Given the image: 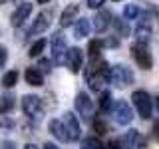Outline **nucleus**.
I'll use <instances>...</instances> for the list:
<instances>
[{
    "label": "nucleus",
    "mask_w": 159,
    "mask_h": 149,
    "mask_svg": "<svg viewBox=\"0 0 159 149\" xmlns=\"http://www.w3.org/2000/svg\"><path fill=\"white\" fill-rule=\"evenodd\" d=\"M44 149H60V147L54 145V143H46V145H44Z\"/></svg>",
    "instance_id": "36"
},
{
    "label": "nucleus",
    "mask_w": 159,
    "mask_h": 149,
    "mask_svg": "<svg viewBox=\"0 0 159 149\" xmlns=\"http://www.w3.org/2000/svg\"><path fill=\"white\" fill-rule=\"evenodd\" d=\"M109 84H113L116 88L123 89L129 84H133V72L131 68H127L125 64H116L109 72Z\"/></svg>",
    "instance_id": "2"
},
{
    "label": "nucleus",
    "mask_w": 159,
    "mask_h": 149,
    "mask_svg": "<svg viewBox=\"0 0 159 149\" xmlns=\"http://www.w3.org/2000/svg\"><path fill=\"white\" fill-rule=\"evenodd\" d=\"M133 36H135V42L149 44V40H151V36H153V26H151L149 14H139L137 26H135V30H133Z\"/></svg>",
    "instance_id": "6"
},
{
    "label": "nucleus",
    "mask_w": 159,
    "mask_h": 149,
    "mask_svg": "<svg viewBox=\"0 0 159 149\" xmlns=\"http://www.w3.org/2000/svg\"><path fill=\"white\" fill-rule=\"evenodd\" d=\"M78 14H80V6H78V4H68V6L64 8L62 16H60V26L66 28V26H70V24H74L78 20Z\"/></svg>",
    "instance_id": "17"
},
{
    "label": "nucleus",
    "mask_w": 159,
    "mask_h": 149,
    "mask_svg": "<svg viewBox=\"0 0 159 149\" xmlns=\"http://www.w3.org/2000/svg\"><path fill=\"white\" fill-rule=\"evenodd\" d=\"M93 129H96L99 135H103V133H107V131H109L107 125H106V121H103L102 117H96V119H93Z\"/></svg>",
    "instance_id": "28"
},
{
    "label": "nucleus",
    "mask_w": 159,
    "mask_h": 149,
    "mask_svg": "<svg viewBox=\"0 0 159 149\" xmlns=\"http://www.w3.org/2000/svg\"><path fill=\"white\" fill-rule=\"evenodd\" d=\"M66 38H64L62 32H56L52 34V38H50V54H52V62L54 64H64V60H66Z\"/></svg>",
    "instance_id": "5"
},
{
    "label": "nucleus",
    "mask_w": 159,
    "mask_h": 149,
    "mask_svg": "<svg viewBox=\"0 0 159 149\" xmlns=\"http://www.w3.org/2000/svg\"><path fill=\"white\" fill-rule=\"evenodd\" d=\"M131 56L135 60V64L141 70H151L153 66V58H151V52H149L147 44H141V42H135L131 46Z\"/></svg>",
    "instance_id": "8"
},
{
    "label": "nucleus",
    "mask_w": 159,
    "mask_h": 149,
    "mask_svg": "<svg viewBox=\"0 0 159 149\" xmlns=\"http://www.w3.org/2000/svg\"><path fill=\"white\" fill-rule=\"evenodd\" d=\"M2 149H14V143H12V141H6V143L2 145Z\"/></svg>",
    "instance_id": "35"
},
{
    "label": "nucleus",
    "mask_w": 159,
    "mask_h": 149,
    "mask_svg": "<svg viewBox=\"0 0 159 149\" xmlns=\"http://www.w3.org/2000/svg\"><path fill=\"white\" fill-rule=\"evenodd\" d=\"M24 79H26L28 86L40 88V86H44V72L40 68H28L24 72Z\"/></svg>",
    "instance_id": "18"
},
{
    "label": "nucleus",
    "mask_w": 159,
    "mask_h": 149,
    "mask_svg": "<svg viewBox=\"0 0 159 149\" xmlns=\"http://www.w3.org/2000/svg\"><path fill=\"white\" fill-rule=\"evenodd\" d=\"M113 26H116V30H117V34H119V36H127V34H129V28H127V24L125 22H123V20L121 18H113Z\"/></svg>",
    "instance_id": "27"
},
{
    "label": "nucleus",
    "mask_w": 159,
    "mask_h": 149,
    "mask_svg": "<svg viewBox=\"0 0 159 149\" xmlns=\"http://www.w3.org/2000/svg\"><path fill=\"white\" fill-rule=\"evenodd\" d=\"M30 14H32V4H30V2H22V4H20V6L12 12V16H10V24H12L14 28L22 26Z\"/></svg>",
    "instance_id": "14"
},
{
    "label": "nucleus",
    "mask_w": 159,
    "mask_h": 149,
    "mask_svg": "<svg viewBox=\"0 0 159 149\" xmlns=\"http://www.w3.org/2000/svg\"><path fill=\"white\" fill-rule=\"evenodd\" d=\"M102 46H103V42H99V40H92V42H89V46H88V58H89V62H93V60H99Z\"/></svg>",
    "instance_id": "22"
},
{
    "label": "nucleus",
    "mask_w": 159,
    "mask_h": 149,
    "mask_svg": "<svg viewBox=\"0 0 159 149\" xmlns=\"http://www.w3.org/2000/svg\"><path fill=\"white\" fill-rule=\"evenodd\" d=\"M50 22H52V12H48V10H44V12H40L36 20H34V24L30 26L28 30V38H34V36H40L42 32H46L50 28Z\"/></svg>",
    "instance_id": "11"
},
{
    "label": "nucleus",
    "mask_w": 159,
    "mask_h": 149,
    "mask_svg": "<svg viewBox=\"0 0 159 149\" xmlns=\"http://www.w3.org/2000/svg\"><path fill=\"white\" fill-rule=\"evenodd\" d=\"M123 149H145L147 147V141L137 129H129V131L123 133V137H119Z\"/></svg>",
    "instance_id": "9"
},
{
    "label": "nucleus",
    "mask_w": 159,
    "mask_h": 149,
    "mask_svg": "<svg viewBox=\"0 0 159 149\" xmlns=\"http://www.w3.org/2000/svg\"><path fill=\"white\" fill-rule=\"evenodd\" d=\"M107 149H123V145H121V141H119V139H111V141H109V145H107Z\"/></svg>",
    "instance_id": "31"
},
{
    "label": "nucleus",
    "mask_w": 159,
    "mask_h": 149,
    "mask_svg": "<svg viewBox=\"0 0 159 149\" xmlns=\"http://www.w3.org/2000/svg\"><path fill=\"white\" fill-rule=\"evenodd\" d=\"M113 2H119V0H113Z\"/></svg>",
    "instance_id": "41"
},
{
    "label": "nucleus",
    "mask_w": 159,
    "mask_h": 149,
    "mask_svg": "<svg viewBox=\"0 0 159 149\" xmlns=\"http://www.w3.org/2000/svg\"><path fill=\"white\" fill-rule=\"evenodd\" d=\"M111 22H113V18H111V12H109V10H99L96 16H93V28H96L98 34H103L111 26Z\"/></svg>",
    "instance_id": "15"
},
{
    "label": "nucleus",
    "mask_w": 159,
    "mask_h": 149,
    "mask_svg": "<svg viewBox=\"0 0 159 149\" xmlns=\"http://www.w3.org/2000/svg\"><path fill=\"white\" fill-rule=\"evenodd\" d=\"M12 125H14V123L10 121V119H6V115H2V119H0V129H4V127H6V129H10Z\"/></svg>",
    "instance_id": "30"
},
{
    "label": "nucleus",
    "mask_w": 159,
    "mask_h": 149,
    "mask_svg": "<svg viewBox=\"0 0 159 149\" xmlns=\"http://www.w3.org/2000/svg\"><path fill=\"white\" fill-rule=\"evenodd\" d=\"M82 149H106V147L102 145V141L98 137H86L82 143Z\"/></svg>",
    "instance_id": "26"
},
{
    "label": "nucleus",
    "mask_w": 159,
    "mask_h": 149,
    "mask_svg": "<svg viewBox=\"0 0 159 149\" xmlns=\"http://www.w3.org/2000/svg\"><path fill=\"white\" fill-rule=\"evenodd\" d=\"M98 106H99V111H102V113L111 111V107H113L111 93H109V92H102V93H99V102H98Z\"/></svg>",
    "instance_id": "20"
},
{
    "label": "nucleus",
    "mask_w": 159,
    "mask_h": 149,
    "mask_svg": "<svg viewBox=\"0 0 159 149\" xmlns=\"http://www.w3.org/2000/svg\"><path fill=\"white\" fill-rule=\"evenodd\" d=\"M16 82H18V72L16 70H10V72L4 74V78H2V86L4 88H14Z\"/></svg>",
    "instance_id": "25"
},
{
    "label": "nucleus",
    "mask_w": 159,
    "mask_h": 149,
    "mask_svg": "<svg viewBox=\"0 0 159 149\" xmlns=\"http://www.w3.org/2000/svg\"><path fill=\"white\" fill-rule=\"evenodd\" d=\"M40 68L42 72H50V60H40Z\"/></svg>",
    "instance_id": "33"
},
{
    "label": "nucleus",
    "mask_w": 159,
    "mask_h": 149,
    "mask_svg": "<svg viewBox=\"0 0 159 149\" xmlns=\"http://www.w3.org/2000/svg\"><path fill=\"white\" fill-rule=\"evenodd\" d=\"M111 115H113V119H116V123H119V125H129V123L133 121L131 106H129L125 99H117V102H113Z\"/></svg>",
    "instance_id": "7"
},
{
    "label": "nucleus",
    "mask_w": 159,
    "mask_h": 149,
    "mask_svg": "<svg viewBox=\"0 0 159 149\" xmlns=\"http://www.w3.org/2000/svg\"><path fill=\"white\" fill-rule=\"evenodd\" d=\"M64 64L70 68V72H72V74H78L80 70H82V66H84V54H82V50H80L78 46L68 48L66 50V60H64Z\"/></svg>",
    "instance_id": "12"
},
{
    "label": "nucleus",
    "mask_w": 159,
    "mask_h": 149,
    "mask_svg": "<svg viewBox=\"0 0 159 149\" xmlns=\"http://www.w3.org/2000/svg\"><path fill=\"white\" fill-rule=\"evenodd\" d=\"M76 111L82 115L86 121L93 119V99L86 92H80L76 96Z\"/></svg>",
    "instance_id": "10"
},
{
    "label": "nucleus",
    "mask_w": 159,
    "mask_h": 149,
    "mask_svg": "<svg viewBox=\"0 0 159 149\" xmlns=\"http://www.w3.org/2000/svg\"><path fill=\"white\" fill-rule=\"evenodd\" d=\"M89 30H92V26H89L88 18H78L76 22H74V36H76L78 40L89 36Z\"/></svg>",
    "instance_id": "19"
},
{
    "label": "nucleus",
    "mask_w": 159,
    "mask_h": 149,
    "mask_svg": "<svg viewBox=\"0 0 159 149\" xmlns=\"http://www.w3.org/2000/svg\"><path fill=\"white\" fill-rule=\"evenodd\" d=\"M24 149H38V147L34 145V143H26V145H24Z\"/></svg>",
    "instance_id": "37"
},
{
    "label": "nucleus",
    "mask_w": 159,
    "mask_h": 149,
    "mask_svg": "<svg viewBox=\"0 0 159 149\" xmlns=\"http://www.w3.org/2000/svg\"><path fill=\"white\" fill-rule=\"evenodd\" d=\"M16 2H20V0H16Z\"/></svg>",
    "instance_id": "42"
},
{
    "label": "nucleus",
    "mask_w": 159,
    "mask_h": 149,
    "mask_svg": "<svg viewBox=\"0 0 159 149\" xmlns=\"http://www.w3.org/2000/svg\"><path fill=\"white\" fill-rule=\"evenodd\" d=\"M103 2H106V0H88V6L89 8H99Z\"/></svg>",
    "instance_id": "32"
},
{
    "label": "nucleus",
    "mask_w": 159,
    "mask_h": 149,
    "mask_svg": "<svg viewBox=\"0 0 159 149\" xmlns=\"http://www.w3.org/2000/svg\"><path fill=\"white\" fill-rule=\"evenodd\" d=\"M157 109H159V97H157Z\"/></svg>",
    "instance_id": "40"
},
{
    "label": "nucleus",
    "mask_w": 159,
    "mask_h": 149,
    "mask_svg": "<svg viewBox=\"0 0 159 149\" xmlns=\"http://www.w3.org/2000/svg\"><path fill=\"white\" fill-rule=\"evenodd\" d=\"M109 72H111V68H109L107 62H103V60H93V62H89V66L86 68V79H88V86L92 92L99 93L103 89L106 84H109Z\"/></svg>",
    "instance_id": "1"
},
{
    "label": "nucleus",
    "mask_w": 159,
    "mask_h": 149,
    "mask_svg": "<svg viewBox=\"0 0 159 149\" xmlns=\"http://www.w3.org/2000/svg\"><path fill=\"white\" fill-rule=\"evenodd\" d=\"M131 102L135 106L137 113L141 119H149L151 117V111H153V102H151V96L145 92V89H135L131 93Z\"/></svg>",
    "instance_id": "3"
},
{
    "label": "nucleus",
    "mask_w": 159,
    "mask_h": 149,
    "mask_svg": "<svg viewBox=\"0 0 159 149\" xmlns=\"http://www.w3.org/2000/svg\"><path fill=\"white\" fill-rule=\"evenodd\" d=\"M14 106H16V102H14V96H2L0 97V115H8L10 111L14 109Z\"/></svg>",
    "instance_id": "21"
},
{
    "label": "nucleus",
    "mask_w": 159,
    "mask_h": 149,
    "mask_svg": "<svg viewBox=\"0 0 159 149\" xmlns=\"http://www.w3.org/2000/svg\"><path fill=\"white\" fill-rule=\"evenodd\" d=\"M151 135H153V139H155V141H159V123H155V125H153Z\"/></svg>",
    "instance_id": "34"
},
{
    "label": "nucleus",
    "mask_w": 159,
    "mask_h": 149,
    "mask_svg": "<svg viewBox=\"0 0 159 149\" xmlns=\"http://www.w3.org/2000/svg\"><path fill=\"white\" fill-rule=\"evenodd\" d=\"M139 14H141V10H139L137 4H125V8H123V18L125 20H137Z\"/></svg>",
    "instance_id": "23"
},
{
    "label": "nucleus",
    "mask_w": 159,
    "mask_h": 149,
    "mask_svg": "<svg viewBox=\"0 0 159 149\" xmlns=\"http://www.w3.org/2000/svg\"><path fill=\"white\" fill-rule=\"evenodd\" d=\"M62 121L68 129V135H70V141H80V135H82V127H80V121L76 117V113L72 111H66L62 115Z\"/></svg>",
    "instance_id": "13"
},
{
    "label": "nucleus",
    "mask_w": 159,
    "mask_h": 149,
    "mask_svg": "<svg viewBox=\"0 0 159 149\" xmlns=\"http://www.w3.org/2000/svg\"><path fill=\"white\" fill-rule=\"evenodd\" d=\"M4 2H8V0H0V4H4Z\"/></svg>",
    "instance_id": "39"
},
{
    "label": "nucleus",
    "mask_w": 159,
    "mask_h": 149,
    "mask_svg": "<svg viewBox=\"0 0 159 149\" xmlns=\"http://www.w3.org/2000/svg\"><path fill=\"white\" fill-rule=\"evenodd\" d=\"M46 44H48V42H46V40H42V38H40V40H36V42H34L32 46H30V52H28V56H30V58H38L40 54L44 52Z\"/></svg>",
    "instance_id": "24"
},
{
    "label": "nucleus",
    "mask_w": 159,
    "mask_h": 149,
    "mask_svg": "<svg viewBox=\"0 0 159 149\" xmlns=\"http://www.w3.org/2000/svg\"><path fill=\"white\" fill-rule=\"evenodd\" d=\"M22 111L26 113L32 121H40V119L44 117V103H42V99H40L38 96H32V93L24 96L22 97Z\"/></svg>",
    "instance_id": "4"
},
{
    "label": "nucleus",
    "mask_w": 159,
    "mask_h": 149,
    "mask_svg": "<svg viewBox=\"0 0 159 149\" xmlns=\"http://www.w3.org/2000/svg\"><path fill=\"white\" fill-rule=\"evenodd\" d=\"M50 0H38V4H48Z\"/></svg>",
    "instance_id": "38"
},
{
    "label": "nucleus",
    "mask_w": 159,
    "mask_h": 149,
    "mask_svg": "<svg viewBox=\"0 0 159 149\" xmlns=\"http://www.w3.org/2000/svg\"><path fill=\"white\" fill-rule=\"evenodd\" d=\"M48 129H50V133H52L58 141H62V143H68L70 141L68 129H66V125H64L62 119H52V121L48 123Z\"/></svg>",
    "instance_id": "16"
},
{
    "label": "nucleus",
    "mask_w": 159,
    "mask_h": 149,
    "mask_svg": "<svg viewBox=\"0 0 159 149\" xmlns=\"http://www.w3.org/2000/svg\"><path fill=\"white\" fill-rule=\"evenodd\" d=\"M6 62H8V50L4 46H0V68H4Z\"/></svg>",
    "instance_id": "29"
}]
</instances>
